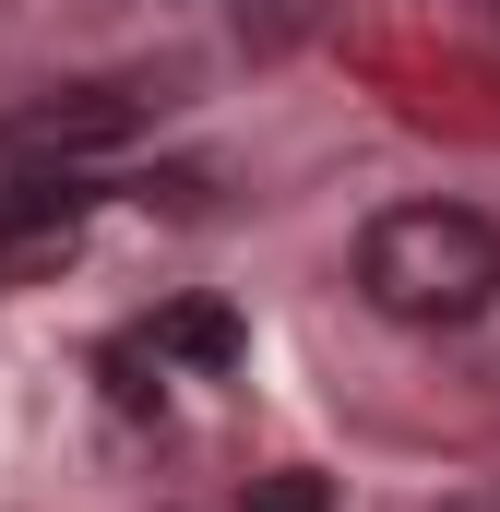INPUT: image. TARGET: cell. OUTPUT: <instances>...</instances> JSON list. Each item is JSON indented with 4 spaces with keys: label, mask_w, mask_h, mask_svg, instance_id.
<instances>
[{
    "label": "cell",
    "mask_w": 500,
    "mask_h": 512,
    "mask_svg": "<svg viewBox=\"0 0 500 512\" xmlns=\"http://www.w3.org/2000/svg\"><path fill=\"white\" fill-rule=\"evenodd\" d=\"M155 120V84H48V96H24V108H0V167L12 179H36V167H96V155H120L143 143Z\"/></svg>",
    "instance_id": "obj_2"
},
{
    "label": "cell",
    "mask_w": 500,
    "mask_h": 512,
    "mask_svg": "<svg viewBox=\"0 0 500 512\" xmlns=\"http://www.w3.org/2000/svg\"><path fill=\"white\" fill-rule=\"evenodd\" d=\"M239 512H334V489L310 477V465H286V477H250V501Z\"/></svg>",
    "instance_id": "obj_5"
},
{
    "label": "cell",
    "mask_w": 500,
    "mask_h": 512,
    "mask_svg": "<svg viewBox=\"0 0 500 512\" xmlns=\"http://www.w3.org/2000/svg\"><path fill=\"white\" fill-rule=\"evenodd\" d=\"M358 298L381 322H417V334H465L500 310V227L465 203H393L358 227Z\"/></svg>",
    "instance_id": "obj_1"
},
{
    "label": "cell",
    "mask_w": 500,
    "mask_h": 512,
    "mask_svg": "<svg viewBox=\"0 0 500 512\" xmlns=\"http://www.w3.org/2000/svg\"><path fill=\"white\" fill-rule=\"evenodd\" d=\"M239 310H215V298H179L155 334H143V358H179V370H239Z\"/></svg>",
    "instance_id": "obj_4"
},
{
    "label": "cell",
    "mask_w": 500,
    "mask_h": 512,
    "mask_svg": "<svg viewBox=\"0 0 500 512\" xmlns=\"http://www.w3.org/2000/svg\"><path fill=\"white\" fill-rule=\"evenodd\" d=\"M84 203H96V179H84V167H36V179H12V191H0V262H48V251H72Z\"/></svg>",
    "instance_id": "obj_3"
}]
</instances>
